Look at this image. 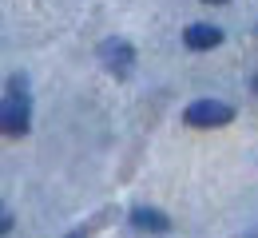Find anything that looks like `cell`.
I'll return each instance as SVG.
<instances>
[{
    "instance_id": "cell-1",
    "label": "cell",
    "mask_w": 258,
    "mask_h": 238,
    "mask_svg": "<svg viewBox=\"0 0 258 238\" xmlns=\"http://www.w3.org/2000/svg\"><path fill=\"white\" fill-rule=\"evenodd\" d=\"M187 127H226L234 119V107L223 100H195L187 111H183Z\"/></svg>"
},
{
    "instance_id": "cell-2",
    "label": "cell",
    "mask_w": 258,
    "mask_h": 238,
    "mask_svg": "<svg viewBox=\"0 0 258 238\" xmlns=\"http://www.w3.org/2000/svg\"><path fill=\"white\" fill-rule=\"evenodd\" d=\"M99 64L111 71V75H131V68H135V48H131L127 40H119V36H107L103 44H99Z\"/></svg>"
},
{
    "instance_id": "cell-3",
    "label": "cell",
    "mask_w": 258,
    "mask_h": 238,
    "mask_svg": "<svg viewBox=\"0 0 258 238\" xmlns=\"http://www.w3.org/2000/svg\"><path fill=\"white\" fill-rule=\"evenodd\" d=\"M32 123V111L24 96H4L0 100V135H24Z\"/></svg>"
},
{
    "instance_id": "cell-4",
    "label": "cell",
    "mask_w": 258,
    "mask_h": 238,
    "mask_svg": "<svg viewBox=\"0 0 258 238\" xmlns=\"http://www.w3.org/2000/svg\"><path fill=\"white\" fill-rule=\"evenodd\" d=\"M131 226L143 230V234H167L171 230V218L163 210H155V206H135L131 210Z\"/></svg>"
},
{
    "instance_id": "cell-5",
    "label": "cell",
    "mask_w": 258,
    "mask_h": 238,
    "mask_svg": "<svg viewBox=\"0 0 258 238\" xmlns=\"http://www.w3.org/2000/svg\"><path fill=\"white\" fill-rule=\"evenodd\" d=\"M183 44H187L191 52H211V48L223 44V28H215V24H191V28L183 32Z\"/></svg>"
},
{
    "instance_id": "cell-6",
    "label": "cell",
    "mask_w": 258,
    "mask_h": 238,
    "mask_svg": "<svg viewBox=\"0 0 258 238\" xmlns=\"http://www.w3.org/2000/svg\"><path fill=\"white\" fill-rule=\"evenodd\" d=\"M12 222H16V218H12V210L0 203V234H8V230H12Z\"/></svg>"
},
{
    "instance_id": "cell-7",
    "label": "cell",
    "mask_w": 258,
    "mask_h": 238,
    "mask_svg": "<svg viewBox=\"0 0 258 238\" xmlns=\"http://www.w3.org/2000/svg\"><path fill=\"white\" fill-rule=\"evenodd\" d=\"M64 238H88V234H84V230H72V234H64Z\"/></svg>"
},
{
    "instance_id": "cell-8",
    "label": "cell",
    "mask_w": 258,
    "mask_h": 238,
    "mask_svg": "<svg viewBox=\"0 0 258 238\" xmlns=\"http://www.w3.org/2000/svg\"><path fill=\"white\" fill-rule=\"evenodd\" d=\"M203 4H226V0H203Z\"/></svg>"
},
{
    "instance_id": "cell-9",
    "label": "cell",
    "mask_w": 258,
    "mask_h": 238,
    "mask_svg": "<svg viewBox=\"0 0 258 238\" xmlns=\"http://www.w3.org/2000/svg\"><path fill=\"white\" fill-rule=\"evenodd\" d=\"M254 96H258V75H254Z\"/></svg>"
}]
</instances>
